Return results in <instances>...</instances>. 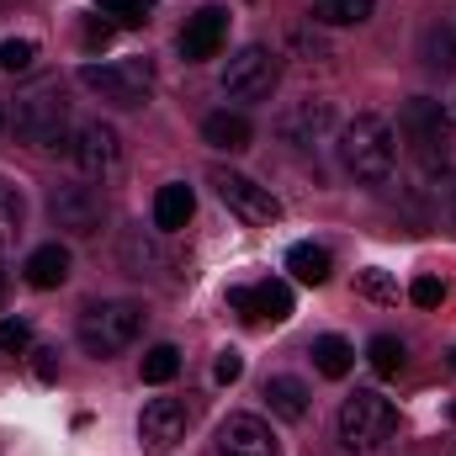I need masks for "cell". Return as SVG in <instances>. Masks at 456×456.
I'll return each mask as SVG.
<instances>
[{
    "label": "cell",
    "mask_w": 456,
    "mask_h": 456,
    "mask_svg": "<svg viewBox=\"0 0 456 456\" xmlns=\"http://www.w3.org/2000/svg\"><path fill=\"white\" fill-rule=\"evenodd\" d=\"M340 159L345 170L366 186H387L398 175V133L387 127V117L361 112L340 127Z\"/></svg>",
    "instance_id": "6da1fadb"
},
{
    "label": "cell",
    "mask_w": 456,
    "mask_h": 456,
    "mask_svg": "<svg viewBox=\"0 0 456 456\" xmlns=\"http://www.w3.org/2000/svg\"><path fill=\"white\" fill-rule=\"evenodd\" d=\"M143 335V308L127 303V297H112V303H91L80 314V345L96 355V361H112L127 345Z\"/></svg>",
    "instance_id": "7a4b0ae2"
},
{
    "label": "cell",
    "mask_w": 456,
    "mask_h": 456,
    "mask_svg": "<svg viewBox=\"0 0 456 456\" xmlns=\"http://www.w3.org/2000/svg\"><path fill=\"white\" fill-rule=\"evenodd\" d=\"M16 133L32 143V149H59L69 143V102L59 91V80H43L32 91L16 96Z\"/></svg>",
    "instance_id": "3957f363"
},
{
    "label": "cell",
    "mask_w": 456,
    "mask_h": 456,
    "mask_svg": "<svg viewBox=\"0 0 456 456\" xmlns=\"http://www.w3.org/2000/svg\"><path fill=\"white\" fill-rule=\"evenodd\" d=\"M398 133L414 143V154H419V165H425L430 175L446 170V159H452V112H446L441 102L409 96L403 112H398Z\"/></svg>",
    "instance_id": "277c9868"
},
{
    "label": "cell",
    "mask_w": 456,
    "mask_h": 456,
    "mask_svg": "<svg viewBox=\"0 0 456 456\" xmlns=\"http://www.w3.org/2000/svg\"><path fill=\"white\" fill-rule=\"evenodd\" d=\"M393 430H398V409H393V398H382V393H371V387H355V393L340 403L345 452H377V446L393 441Z\"/></svg>",
    "instance_id": "5b68a950"
},
{
    "label": "cell",
    "mask_w": 456,
    "mask_h": 456,
    "mask_svg": "<svg viewBox=\"0 0 456 456\" xmlns=\"http://www.w3.org/2000/svg\"><path fill=\"white\" fill-rule=\"evenodd\" d=\"M208 181H213L218 202H224L233 218H244V224H255V228L281 224V202H276V197H271V186H260L255 175H244V170H224V165H218Z\"/></svg>",
    "instance_id": "8992f818"
},
{
    "label": "cell",
    "mask_w": 456,
    "mask_h": 456,
    "mask_svg": "<svg viewBox=\"0 0 456 456\" xmlns=\"http://www.w3.org/2000/svg\"><path fill=\"white\" fill-rule=\"evenodd\" d=\"M149 59H122V64H80V86L96 91L112 107H143L149 102Z\"/></svg>",
    "instance_id": "52a82bcc"
},
{
    "label": "cell",
    "mask_w": 456,
    "mask_h": 456,
    "mask_svg": "<svg viewBox=\"0 0 456 456\" xmlns=\"http://www.w3.org/2000/svg\"><path fill=\"white\" fill-rule=\"evenodd\" d=\"M276 86H281V59H276L265 43H249V48H239V53L228 59V69H224L228 96H239V102H265Z\"/></svg>",
    "instance_id": "ba28073f"
},
{
    "label": "cell",
    "mask_w": 456,
    "mask_h": 456,
    "mask_svg": "<svg viewBox=\"0 0 456 456\" xmlns=\"http://www.w3.org/2000/svg\"><path fill=\"white\" fill-rule=\"evenodd\" d=\"M48 218L64 228V233H75V239H91V233H102L107 202H102V191L69 181V186H53V197H48Z\"/></svg>",
    "instance_id": "9c48e42d"
},
{
    "label": "cell",
    "mask_w": 456,
    "mask_h": 456,
    "mask_svg": "<svg viewBox=\"0 0 456 456\" xmlns=\"http://www.w3.org/2000/svg\"><path fill=\"white\" fill-rule=\"evenodd\" d=\"M64 149H69V159L86 175H112L117 165H122V138H117L112 122H80Z\"/></svg>",
    "instance_id": "30bf717a"
},
{
    "label": "cell",
    "mask_w": 456,
    "mask_h": 456,
    "mask_svg": "<svg viewBox=\"0 0 456 456\" xmlns=\"http://www.w3.org/2000/svg\"><path fill=\"white\" fill-rule=\"evenodd\" d=\"M138 441L154 456L175 452V441H186V403L181 398H154L138 419Z\"/></svg>",
    "instance_id": "8fae6325"
},
{
    "label": "cell",
    "mask_w": 456,
    "mask_h": 456,
    "mask_svg": "<svg viewBox=\"0 0 456 456\" xmlns=\"http://www.w3.org/2000/svg\"><path fill=\"white\" fill-rule=\"evenodd\" d=\"M224 37H228V11H224V5H202V11L181 27V59H186V64L218 59Z\"/></svg>",
    "instance_id": "7c38bea8"
},
{
    "label": "cell",
    "mask_w": 456,
    "mask_h": 456,
    "mask_svg": "<svg viewBox=\"0 0 456 456\" xmlns=\"http://www.w3.org/2000/svg\"><path fill=\"white\" fill-rule=\"evenodd\" d=\"M218 456H276V436L255 414H228L218 425Z\"/></svg>",
    "instance_id": "4fadbf2b"
},
{
    "label": "cell",
    "mask_w": 456,
    "mask_h": 456,
    "mask_svg": "<svg viewBox=\"0 0 456 456\" xmlns=\"http://www.w3.org/2000/svg\"><path fill=\"white\" fill-rule=\"evenodd\" d=\"M330 127H335V107H330V102H297L292 112H281V122H276L281 143H292V149H314V143H324Z\"/></svg>",
    "instance_id": "5bb4252c"
},
{
    "label": "cell",
    "mask_w": 456,
    "mask_h": 456,
    "mask_svg": "<svg viewBox=\"0 0 456 456\" xmlns=\"http://www.w3.org/2000/svg\"><path fill=\"white\" fill-rule=\"evenodd\" d=\"M228 308H239L244 319H271V324H281V319L292 314V287H287V281L228 287Z\"/></svg>",
    "instance_id": "9a60e30c"
},
{
    "label": "cell",
    "mask_w": 456,
    "mask_h": 456,
    "mask_svg": "<svg viewBox=\"0 0 456 456\" xmlns=\"http://www.w3.org/2000/svg\"><path fill=\"white\" fill-rule=\"evenodd\" d=\"M69 281V249L53 239V244H37L32 255H27V287H37V292H48V287H64Z\"/></svg>",
    "instance_id": "2e32d148"
},
{
    "label": "cell",
    "mask_w": 456,
    "mask_h": 456,
    "mask_svg": "<svg viewBox=\"0 0 456 456\" xmlns=\"http://www.w3.org/2000/svg\"><path fill=\"white\" fill-rule=\"evenodd\" d=\"M191 213H197V197H191V186H181V181L159 186V197H154V228H159V233H175V228H186V224H191Z\"/></svg>",
    "instance_id": "e0dca14e"
},
{
    "label": "cell",
    "mask_w": 456,
    "mask_h": 456,
    "mask_svg": "<svg viewBox=\"0 0 456 456\" xmlns=\"http://www.w3.org/2000/svg\"><path fill=\"white\" fill-rule=\"evenodd\" d=\"M202 138H208L213 149L239 154V149H249V138H255V122H249L244 112H213V117H202Z\"/></svg>",
    "instance_id": "ac0fdd59"
},
{
    "label": "cell",
    "mask_w": 456,
    "mask_h": 456,
    "mask_svg": "<svg viewBox=\"0 0 456 456\" xmlns=\"http://www.w3.org/2000/svg\"><path fill=\"white\" fill-rule=\"evenodd\" d=\"M265 403H271V414L287 419V425L308 419V387H303L297 377H265Z\"/></svg>",
    "instance_id": "d6986e66"
},
{
    "label": "cell",
    "mask_w": 456,
    "mask_h": 456,
    "mask_svg": "<svg viewBox=\"0 0 456 456\" xmlns=\"http://www.w3.org/2000/svg\"><path fill=\"white\" fill-rule=\"evenodd\" d=\"M287 271H292L297 281H308V287H324L330 271H335V260H330L324 244H292V249H287Z\"/></svg>",
    "instance_id": "ffe728a7"
},
{
    "label": "cell",
    "mask_w": 456,
    "mask_h": 456,
    "mask_svg": "<svg viewBox=\"0 0 456 456\" xmlns=\"http://www.w3.org/2000/svg\"><path fill=\"white\" fill-rule=\"evenodd\" d=\"M122 265H127L133 276H154V271L165 265V255H159V244H154L143 228H127V233H122Z\"/></svg>",
    "instance_id": "44dd1931"
},
{
    "label": "cell",
    "mask_w": 456,
    "mask_h": 456,
    "mask_svg": "<svg viewBox=\"0 0 456 456\" xmlns=\"http://www.w3.org/2000/svg\"><path fill=\"white\" fill-rule=\"evenodd\" d=\"M314 366H319L330 382H340L345 371L355 366V350H350V340H340V335H324V340H314Z\"/></svg>",
    "instance_id": "7402d4cb"
},
{
    "label": "cell",
    "mask_w": 456,
    "mask_h": 456,
    "mask_svg": "<svg viewBox=\"0 0 456 456\" xmlns=\"http://www.w3.org/2000/svg\"><path fill=\"white\" fill-rule=\"evenodd\" d=\"M21 218H27L21 191H16L11 181H0V249H11V244L21 239Z\"/></svg>",
    "instance_id": "603a6c76"
},
{
    "label": "cell",
    "mask_w": 456,
    "mask_h": 456,
    "mask_svg": "<svg viewBox=\"0 0 456 456\" xmlns=\"http://www.w3.org/2000/svg\"><path fill=\"white\" fill-rule=\"evenodd\" d=\"M366 361H371L377 377H398L403 361H409V350H403V340H393V335H377V340L366 345Z\"/></svg>",
    "instance_id": "cb8c5ba5"
},
{
    "label": "cell",
    "mask_w": 456,
    "mask_h": 456,
    "mask_svg": "<svg viewBox=\"0 0 456 456\" xmlns=\"http://www.w3.org/2000/svg\"><path fill=\"white\" fill-rule=\"evenodd\" d=\"M377 11V0H319V21L330 27H361Z\"/></svg>",
    "instance_id": "d4e9b609"
},
{
    "label": "cell",
    "mask_w": 456,
    "mask_h": 456,
    "mask_svg": "<svg viewBox=\"0 0 456 456\" xmlns=\"http://www.w3.org/2000/svg\"><path fill=\"white\" fill-rule=\"evenodd\" d=\"M430 218L456 233V175L452 170H441V175L430 181Z\"/></svg>",
    "instance_id": "484cf974"
},
{
    "label": "cell",
    "mask_w": 456,
    "mask_h": 456,
    "mask_svg": "<svg viewBox=\"0 0 456 456\" xmlns=\"http://www.w3.org/2000/svg\"><path fill=\"white\" fill-rule=\"evenodd\" d=\"M102 16H112L117 27H149L154 16V0H96Z\"/></svg>",
    "instance_id": "4316f807"
},
{
    "label": "cell",
    "mask_w": 456,
    "mask_h": 456,
    "mask_svg": "<svg viewBox=\"0 0 456 456\" xmlns=\"http://www.w3.org/2000/svg\"><path fill=\"white\" fill-rule=\"evenodd\" d=\"M175 371H181V350H175V345H154V350L143 355V382L159 387V382H170Z\"/></svg>",
    "instance_id": "83f0119b"
},
{
    "label": "cell",
    "mask_w": 456,
    "mask_h": 456,
    "mask_svg": "<svg viewBox=\"0 0 456 456\" xmlns=\"http://www.w3.org/2000/svg\"><path fill=\"white\" fill-rule=\"evenodd\" d=\"M425 64L430 69H456V32H441V27L425 32Z\"/></svg>",
    "instance_id": "f1b7e54d"
},
{
    "label": "cell",
    "mask_w": 456,
    "mask_h": 456,
    "mask_svg": "<svg viewBox=\"0 0 456 456\" xmlns=\"http://www.w3.org/2000/svg\"><path fill=\"white\" fill-rule=\"evenodd\" d=\"M32 59H37V43H32V37H11V43H0V69L21 75V69H32Z\"/></svg>",
    "instance_id": "f546056e"
},
{
    "label": "cell",
    "mask_w": 456,
    "mask_h": 456,
    "mask_svg": "<svg viewBox=\"0 0 456 456\" xmlns=\"http://www.w3.org/2000/svg\"><path fill=\"white\" fill-rule=\"evenodd\" d=\"M355 287H361L366 297H377V303H398V281H393L387 271H377V265H371V271H361V281H355Z\"/></svg>",
    "instance_id": "4dcf8cb0"
},
{
    "label": "cell",
    "mask_w": 456,
    "mask_h": 456,
    "mask_svg": "<svg viewBox=\"0 0 456 456\" xmlns=\"http://www.w3.org/2000/svg\"><path fill=\"white\" fill-rule=\"evenodd\" d=\"M27 345H32V324H27V319H5V324H0V350L21 355Z\"/></svg>",
    "instance_id": "1f68e13d"
},
{
    "label": "cell",
    "mask_w": 456,
    "mask_h": 456,
    "mask_svg": "<svg viewBox=\"0 0 456 456\" xmlns=\"http://www.w3.org/2000/svg\"><path fill=\"white\" fill-rule=\"evenodd\" d=\"M409 297H414L419 308H441V303H446V287H441L436 276H419V281L409 287Z\"/></svg>",
    "instance_id": "d6a6232c"
},
{
    "label": "cell",
    "mask_w": 456,
    "mask_h": 456,
    "mask_svg": "<svg viewBox=\"0 0 456 456\" xmlns=\"http://www.w3.org/2000/svg\"><path fill=\"white\" fill-rule=\"evenodd\" d=\"M213 377H218V382H239V377H244V355H239V350H233V345H228V350H218V361H213Z\"/></svg>",
    "instance_id": "836d02e7"
},
{
    "label": "cell",
    "mask_w": 456,
    "mask_h": 456,
    "mask_svg": "<svg viewBox=\"0 0 456 456\" xmlns=\"http://www.w3.org/2000/svg\"><path fill=\"white\" fill-rule=\"evenodd\" d=\"M32 371H37V382H53L59 377V350H32Z\"/></svg>",
    "instance_id": "e575fe53"
},
{
    "label": "cell",
    "mask_w": 456,
    "mask_h": 456,
    "mask_svg": "<svg viewBox=\"0 0 456 456\" xmlns=\"http://www.w3.org/2000/svg\"><path fill=\"white\" fill-rule=\"evenodd\" d=\"M112 21H86V48H91V53H96V48H107V43H112Z\"/></svg>",
    "instance_id": "d590c367"
},
{
    "label": "cell",
    "mask_w": 456,
    "mask_h": 456,
    "mask_svg": "<svg viewBox=\"0 0 456 456\" xmlns=\"http://www.w3.org/2000/svg\"><path fill=\"white\" fill-rule=\"evenodd\" d=\"M446 366H452V371H456V350H452V361H446Z\"/></svg>",
    "instance_id": "8d00e7d4"
},
{
    "label": "cell",
    "mask_w": 456,
    "mask_h": 456,
    "mask_svg": "<svg viewBox=\"0 0 456 456\" xmlns=\"http://www.w3.org/2000/svg\"><path fill=\"white\" fill-rule=\"evenodd\" d=\"M0 127H5V112H0Z\"/></svg>",
    "instance_id": "74e56055"
},
{
    "label": "cell",
    "mask_w": 456,
    "mask_h": 456,
    "mask_svg": "<svg viewBox=\"0 0 456 456\" xmlns=\"http://www.w3.org/2000/svg\"><path fill=\"white\" fill-rule=\"evenodd\" d=\"M452 419H456V403H452Z\"/></svg>",
    "instance_id": "f35d334b"
},
{
    "label": "cell",
    "mask_w": 456,
    "mask_h": 456,
    "mask_svg": "<svg viewBox=\"0 0 456 456\" xmlns=\"http://www.w3.org/2000/svg\"><path fill=\"white\" fill-rule=\"evenodd\" d=\"M0 287H5V276H0Z\"/></svg>",
    "instance_id": "ab89813d"
}]
</instances>
